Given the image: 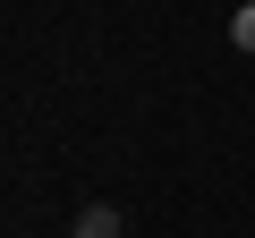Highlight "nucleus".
<instances>
[{
    "instance_id": "obj_1",
    "label": "nucleus",
    "mask_w": 255,
    "mask_h": 238,
    "mask_svg": "<svg viewBox=\"0 0 255 238\" xmlns=\"http://www.w3.org/2000/svg\"><path fill=\"white\" fill-rule=\"evenodd\" d=\"M77 238H119V213H111V204H85V213H77Z\"/></svg>"
},
{
    "instance_id": "obj_2",
    "label": "nucleus",
    "mask_w": 255,
    "mask_h": 238,
    "mask_svg": "<svg viewBox=\"0 0 255 238\" xmlns=\"http://www.w3.org/2000/svg\"><path fill=\"white\" fill-rule=\"evenodd\" d=\"M230 43H238V51H255V9H238V17H230Z\"/></svg>"
}]
</instances>
